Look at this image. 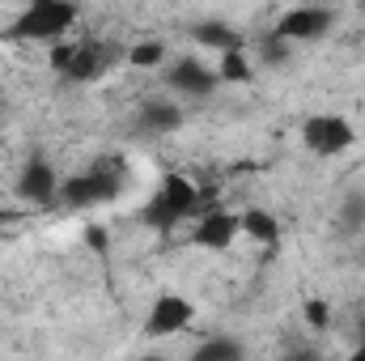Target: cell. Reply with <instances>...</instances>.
Returning a JSON list of instances; mask_svg holds the SVG:
<instances>
[{
    "label": "cell",
    "mask_w": 365,
    "mask_h": 361,
    "mask_svg": "<svg viewBox=\"0 0 365 361\" xmlns=\"http://www.w3.org/2000/svg\"><path fill=\"white\" fill-rule=\"evenodd\" d=\"M73 21H77V4H68V0H34L9 21L4 34L13 43H51L56 47V43H64Z\"/></svg>",
    "instance_id": "6da1fadb"
},
{
    "label": "cell",
    "mask_w": 365,
    "mask_h": 361,
    "mask_svg": "<svg viewBox=\"0 0 365 361\" xmlns=\"http://www.w3.org/2000/svg\"><path fill=\"white\" fill-rule=\"evenodd\" d=\"M195 208H200V187L187 175H179V171H166L162 187L153 191V200L140 208V221L149 230H158V234H170L187 217H195Z\"/></svg>",
    "instance_id": "7a4b0ae2"
},
{
    "label": "cell",
    "mask_w": 365,
    "mask_h": 361,
    "mask_svg": "<svg viewBox=\"0 0 365 361\" xmlns=\"http://www.w3.org/2000/svg\"><path fill=\"white\" fill-rule=\"evenodd\" d=\"M123 51L115 43H102V39H68V43H56L51 47V68L64 77V81H98Z\"/></svg>",
    "instance_id": "3957f363"
},
{
    "label": "cell",
    "mask_w": 365,
    "mask_h": 361,
    "mask_svg": "<svg viewBox=\"0 0 365 361\" xmlns=\"http://www.w3.org/2000/svg\"><path fill=\"white\" fill-rule=\"evenodd\" d=\"M123 191V158H98L90 171L73 175L60 183V204L68 208H93V204H110Z\"/></svg>",
    "instance_id": "277c9868"
},
{
    "label": "cell",
    "mask_w": 365,
    "mask_h": 361,
    "mask_svg": "<svg viewBox=\"0 0 365 361\" xmlns=\"http://www.w3.org/2000/svg\"><path fill=\"white\" fill-rule=\"evenodd\" d=\"M353 141H357V132L344 115H310L302 123V145L319 158H340L344 149H353Z\"/></svg>",
    "instance_id": "5b68a950"
},
{
    "label": "cell",
    "mask_w": 365,
    "mask_h": 361,
    "mask_svg": "<svg viewBox=\"0 0 365 361\" xmlns=\"http://www.w3.org/2000/svg\"><path fill=\"white\" fill-rule=\"evenodd\" d=\"M336 21V9H319V4H302V9H289L280 21H276L272 34H280L284 43H314L331 30Z\"/></svg>",
    "instance_id": "8992f818"
},
{
    "label": "cell",
    "mask_w": 365,
    "mask_h": 361,
    "mask_svg": "<svg viewBox=\"0 0 365 361\" xmlns=\"http://www.w3.org/2000/svg\"><path fill=\"white\" fill-rule=\"evenodd\" d=\"M195 319V302L182 298V293H162L153 306H149V319H145V336H175L182 327H191Z\"/></svg>",
    "instance_id": "52a82bcc"
},
{
    "label": "cell",
    "mask_w": 365,
    "mask_h": 361,
    "mask_svg": "<svg viewBox=\"0 0 365 361\" xmlns=\"http://www.w3.org/2000/svg\"><path fill=\"white\" fill-rule=\"evenodd\" d=\"M238 234H242L238 217L225 213V208H217V213H208V217L195 221V230H191V247H200V251H230V247L238 243Z\"/></svg>",
    "instance_id": "ba28073f"
},
{
    "label": "cell",
    "mask_w": 365,
    "mask_h": 361,
    "mask_svg": "<svg viewBox=\"0 0 365 361\" xmlns=\"http://www.w3.org/2000/svg\"><path fill=\"white\" fill-rule=\"evenodd\" d=\"M17 195L30 200V204H56L60 200V179L51 171L47 158H30L17 175Z\"/></svg>",
    "instance_id": "9c48e42d"
},
{
    "label": "cell",
    "mask_w": 365,
    "mask_h": 361,
    "mask_svg": "<svg viewBox=\"0 0 365 361\" xmlns=\"http://www.w3.org/2000/svg\"><path fill=\"white\" fill-rule=\"evenodd\" d=\"M166 81H170V90L187 93V98H204V93H212L221 81H217V68H208L204 60H179L170 73H166Z\"/></svg>",
    "instance_id": "30bf717a"
},
{
    "label": "cell",
    "mask_w": 365,
    "mask_h": 361,
    "mask_svg": "<svg viewBox=\"0 0 365 361\" xmlns=\"http://www.w3.org/2000/svg\"><path fill=\"white\" fill-rule=\"evenodd\" d=\"M140 128L149 132V136H170V132H179L182 128V106L179 102H145V111H140Z\"/></svg>",
    "instance_id": "8fae6325"
},
{
    "label": "cell",
    "mask_w": 365,
    "mask_h": 361,
    "mask_svg": "<svg viewBox=\"0 0 365 361\" xmlns=\"http://www.w3.org/2000/svg\"><path fill=\"white\" fill-rule=\"evenodd\" d=\"M191 34H195V43H200V47H217V56H225V51H238V47H242V34H238L230 21H195V26H191Z\"/></svg>",
    "instance_id": "7c38bea8"
},
{
    "label": "cell",
    "mask_w": 365,
    "mask_h": 361,
    "mask_svg": "<svg viewBox=\"0 0 365 361\" xmlns=\"http://www.w3.org/2000/svg\"><path fill=\"white\" fill-rule=\"evenodd\" d=\"M238 225H242V234H247L251 243H259V247H276V243H280V221H276L268 208H247V213L238 217Z\"/></svg>",
    "instance_id": "4fadbf2b"
},
{
    "label": "cell",
    "mask_w": 365,
    "mask_h": 361,
    "mask_svg": "<svg viewBox=\"0 0 365 361\" xmlns=\"http://www.w3.org/2000/svg\"><path fill=\"white\" fill-rule=\"evenodd\" d=\"M217 81H230V86H251V81H255V68H251L247 47L217 56Z\"/></svg>",
    "instance_id": "5bb4252c"
},
{
    "label": "cell",
    "mask_w": 365,
    "mask_h": 361,
    "mask_svg": "<svg viewBox=\"0 0 365 361\" xmlns=\"http://www.w3.org/2000/svg\"><path fill=\"white\" fill-rule=\"evenodd\" d=\"M247 357V349H242V340H234V336H208V340H200V349L191 353V361H242Z\"/></svg>",
    "instance_id": "9a60e30c"
},
{
    "label": "cell",
    "mask_w": 365,
    "mask_h": 361,
    "mask_svg": "<svg viewBox=\"0 0 365 361\" xmlns=\"http://www.w3.org/2000/svg\"><path fill=\"white\" fill-rule=\"evenodd\" d=\"M123 60H128L132 68H158V64L166 60V47H162L158 39H145V43L128 47V51H123Z\"/></svg>",
    "instance_id": "2e32d148"
},
{
    "label": "cell",
    "mask_w": 365,
    "mask_h": 361,
    "mask_svg": "<svg viewBox=\"0 0 365 361\" xmlns=\"http://www.w3.org/2000/svg\"><path fill=\"white\" fill-rule=\"evenodd\" d=\"M255 47H259V60H264V64H284V60L293 56V43H284L280 34H259Z\"/></svg>",
    "instance_id": "e0dca14e"
},
{
    "label": "cell",
    "mask_w": 365,
    "mask_h": 361,
    "mask_svg": "<svg viewBox=\"0 0 365 361\" xmlns=\"http://www.w3.org/2000/svg\"><path fill=\"white\" fill-rule=\"evenodd\" d=\"M302 315H306V323H310L314 332H327V327H331V302H327V298H306V302H302Z\"/></svg>",
    "instance_id": "ac0fdd59"
},
{
    "label": "cell",
    "mask_w": 365,
    "mask_h": 361,
    "mask_svg": "<svg viewBox=\"0 0 365 361\" xmlns=\"http://www.w3.org/2000/svg\"><path fill=\"white\" fill-rule=\"evenodd\" d=\"M340 225L344 230H361L365 225V195H349L344 208H340Z\"/></svg>",
    "instance_id": "d6986e66"
},
{
    "label": "cell",
    "mask_w": 365,
    "mask_h": 361,
    "mask_svg": "<svg viewBox=\"0 0 365 361\" xmlns=\"http://www.w3.org/2000/svg\"><path fill=\"white\" fill-rule=\"evenodd\" d=\"M284 361H327V357H323L319 345H293V349L284 353Z\"/></svg>",
    "instance_id": "ffe728a7"
},
{
    "label": "cell",
    "mask_w": 365,
    "mask_h": 361,
    "mask_svg": "<svg viewBox=\"0 0 365 361\" xmlns=\"http://www.w3.org/2000/svg\"><path fill=\"white\" fill-rule=\"evenodd\" d=\"M86 238H90V247L98 251V255H106V234H102L98 225H90V230H86Z\"/></svg>",
    "instance_id": "44dd1931"
},
{
    "label": "cell",
    "mask_w": 365,
    "mask_h": 361,
    "mask_svg": "<svg viewBox=\"0 0 365 361\" xmlns=\"http://www.w3.org/2000/svg\"><path fill=\"white\" fill-rule=\"evenodd\" d=\"M13 221H17V213H4V208H0V230H4V225H13Z\"/></svg>",
    "instance_id": "7402d4cb"
},
{
    "label": "cell",
    "mask_w": 365,
    "mask_h": 361,
    "mask_svg": "<svg viewBox=\"0 0 365 361\" xmlns=\"http://www.w3.org/2000/svg\"><path fill=\"white\" fill-rule=\"evenodd\" d=\"M344 361H365V345H357V349H353V353H349Z\"/></svg>",
    "instance_id": "603a6c76"
},
{
    "label": "cell",
    "mask_w": 365,
    "mask_h": 361,
    "mask_svg": "<svg viewBox=\"0 0 365 361\" xmlns=\"http://www.w3.org/2000/svg\"><path fill=\"white\" fill-rule=\"evenodd\" d=\"M145 361H166V357H145Z\"/></svg>",
    "instance_id": "cb8c5ba5"
}]
</instances>
